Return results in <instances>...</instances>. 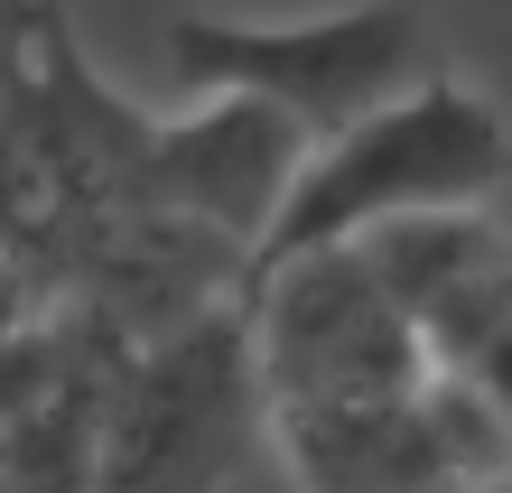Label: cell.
Instances as JSON below:
<instances>
[{
    "label": "cell",
    "instance_id": "cell-1",
    "mask_svg": "<svg viewBox=\"0 0 512 493\" xmlns=\"http://www.w3.org/2000/svg\"><path fill=\"white\" fill-rule=\"evenodd\" d=\"M494 196H503V112L457 75H419L401 103L308 149L289 205L252 242L243 280L336 252V242L401 224V214H494Z\"/></svg>",
    "mask_w": 512,
    "mask_h": 493
},
{
    "label": "cell",
    "instance_id": "cell-2",
    "mask_svg": "<svg viewBox=\"0 0 512 493\" xmlns=\"http://www.w3.org/2000/svg\"><path fill=\"white\" fill-rule=\"evenodd\" d=\"M168 66L196 94H252L280 121H298L317 140L373 121L382 103H401L429 66V19L410 10H345V19H298V28H224V19H177L168 28Z\"/></svg>",
    "mask_w": 512,
    "mask_h": 493
},
{
    "label": "cell",
    "instance_id": "cell-3",
    "mask_svg": "<svg viewBox=\"0 0 512 493\" xmlns=\"http://www.w3.org/2000/svg\"><path fill=\"white\" fill-rule=\"evenodd\" d=\"M252 428H261L252 345H243V307H224V317L122 363L103 400L94 493H224Z\"/></svg>",
    "mask_w": 512,
    "mask_h": 493
},
{
    "label": "cell",
    "instance_id": "cell-4",
    "mask_svg": "<svg viewBox=\"0 0 512 493\" xmlns=\"http://www.w3.org/2000/svg\"><path fill=\"white\" fill-rule=\"evenodd\" d=\"M243 345H252V391L270 410H345V400H410L429 382L410 317H391L364 261L308 252L289 270L243 280Z\"/></svg>",
    "mask_w": 512,
    "mask_h": 493
},
{
    "label": "cell",
    "instance_id": "cell-5",
    "mask_svg": "<svg viewBox=\"0 0 512 493\" xmlns=\"http://www.w3.org/2000/svg\"><path fill=\"white\" fill-rule=\"evenodd\" d=\"M298 168H308V131L280 121L252 94H205L187 121H149L140 140V177H131V214H168L233 242L252 261V242L270 233V214L289 205Z\"/></svg>",
    "mask_w": 512,
    "mask_h": 493
},
{
    "label": "cell",
    "instance_id": "cell-6",
    "mask_svg": "<svg viewBox=\"0 0 512 493\" xmlns=\"http://www.w3.org/2000/svg\"><path fill=\"white\" fill-rule=\"evenodd\" d=\"M280 466L298 493H466L410 400H345V410H270Z\"/></svg>",
    "mask_w": 512,
    "mask_h": 493
},
{
    "label": "cell",
    "instance_id": "cell-7",
    "mask_svg": "<svg viewBox=\"0 0 512 493\" xmlns=\"http://www.w3.org/2000/svg\"><path fill=\"white\" fill-rule=\"evenodd\" d=\"M354 261H364V280L382 289L391 317H429L447 289L485 280L503 270V214H401V224H373L345 242Z\"/></svg>",
    "mask_w": 512,
    "mask_h": 493
},
{
    "label": "cell",
    "instance_id": "cell-8",
    "mask_svg": "<svg viewBox=\"0 0 512 493\" xmlns=\"http://www.w3.org/2000/svg\"><path fill=\"white\" fill-rule=\"evenodd\" d=\"M503 270H485V280L447 289L429 317H419V363H429L438 382H466V391H494L503 400V335H512V307H503Z\"/></svg>",
    "mask_w": 512,
    "mask_h": 493
},
{
    "label": "cell",
    "instance_id": "cell-9",
    "mask_svg": "<svg viewBox=\"0 0 512 493\" xmlns=\"http://www.w3.org/2000/svg\"><path fill=\"white\" fill-rule=\"evenodd\" d=\"M410 410H419V428L438 438V456L466 475V493H494L503 484V456H512V419H503V400L494 391H466V382H419L410 391Z\"/></svg>",
    "mask_w": 512,
    "mask_h": 493
}]
</instances>
